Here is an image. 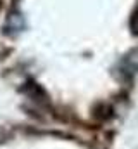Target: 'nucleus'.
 Segmentation results:
<instances>
[{"instance_id": "f257e3e1", "label": "nucleus", "mask_w": 138, "mask_h": 149, "mask_svg": "<svg viewBox=\"0 0 138 149\" xmlns=\"http://www.w3.org/2000/svg\"><path fill=\"white\" fill-rule=\"evenodd\" d=\"M123 73L124 74H133L137 71L138 68V50H133V52H130L128 54V57H124V61H123Z\"/></svg>"}, {"instance_id": "f03ea898", "label": "nucleus", "mask_w": 138, "mask_h": 149, "mask_svg": "<svg viewBox=\"0 0 138 149\" xmlns=\"http://www.w3.org/2000/svg\"><path fill=\"white\" fill-rule=\"evenodd\" d=\"M130 28H131L133 35H138V9L133 10V14L130 17Z\"/></svg>"}]
</instances>
